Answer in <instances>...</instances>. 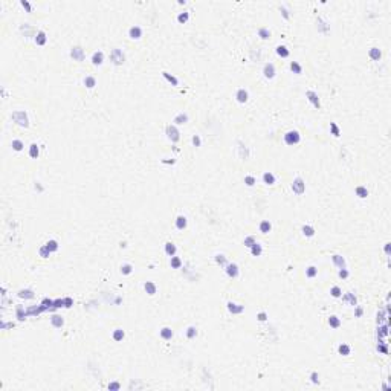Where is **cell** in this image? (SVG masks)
I'll use <instances>...</instances> for the list:
<instances>
[{
	"instance_id": "1",
	"label": "cell",
	"mask_w": 391,
	"mask_h": 391,
	"mask_svg": "<svg viewBox=\"0 0 391 391\" xmlns=\"http://www.w3.org/2000/svg\"><path fill=\"white\" fill-rule=\"evenodd\" d=\"M299 141H301V136H299V133L296 130H290L284 135V142L287 144V145H295V144H298Z\"/></svg>"
},
{
	"instance_id": "2",
	"label": "cell",
	"mask_w": 391,
	"mask_h": 391,
	"mask_svg": "<svg viewBox=\"0 0 391 391\" xmlns=\"http://www.w3.org/2000/svg\"><path fill=\"white\" fill-rule=\"evenodd\" d=\"M110 60H112V63H113V64L119 66V64H122V63H124L125 57H124V54H122V50H121V49H113V50L110 52Z\"/></svg>"
},
{
	"instance_id": "3",
	"label": "cell",
	"mask_w": 391,
	"mask_h": 391,
	"mask_svg": "<svg viewBox=\"0 0 391 391\" xmlns=\"http://www.w3.org/2000/svg\"><path fill=\"white\" fill-rule=\"evenodd\" d=\"M12 119L15 121V124H18V125H22V127H28V125H29L28 116H26L24 112H15V113H12Z\"/></svg>"
},
{
	"instance_id": "4",
	"label": "cell",
	"mask_w": 391,
	"mask_h": 391,
	"mask_svg": "<svg viewBox=\"0 0 391 391\" xmlns=\"http://www.w3.org/2000/svg\"><path fill=\"white\" fill-rule=\"evenodd\" d=\"M292 190H293V193L295 194H303L304 191H306V183H304V180L301 177H296L295 180H293V183H292Z\"/></svg>"
},
{
	"instance_id": "5",
	"label": "cell",
	"mask_w": 391,
	"mask_h": 391,
	"mask_svg": "<svg viewBox=\"0 0 391 391\" xmlns=\"http://www.w3.org/2000/svg\"><path fill=\"white\" fill-rule=\"evenodd\" d=\"M306 96H307V99L313 104V106L316 107V108H320L321 107V103H320V98H318V93L316 92H313V90H307L306 92Z\"/></svg>"
},
{
	"instance_id": "6",
	"label": "cell",
	"mask_w": 391,
	"mask_h": 391,
	"mask_svg": "<svg viewBox=\"0 0 391 391\" xmlns=\"http://www.w3.org/2000/svg\"><path fill=\"white\" fill-rule=\"evenodd\" d=\"M166 135H168V138H170L173 142H177L179 138H180V136H179V130L174 127V125H168V127H166Z\"/></svg>"
},
{
	"instance_id": "7",
	"label": "cell",
	"mask_w": 391,
	"mask_h": 391,
	"mask_svg": "<svg viewBox=\"0 0 391 391\" xmlns=\"http://www.w3.org/2000/svg\"><path fill=\"white\" fill-rule=\"evenodd\" d=\"M129 35L133 40H139L142 37V28L141 26H131L130 29H129Z\"/></svg>"
},
{
	"instance_id": "8",
	"label": "cell",
	"mask_w": 391,
	"mask_h": 391,
	"mask_svg": "<svg viewBox=\"0 0 391 391\" xmlns=\"http://www.w3.org/2000/svg\"><path fill=\"white\" fill-rule=\"evenodd\" d=\"M263 73H264V77L266 78H273L275 77V66H273L272 63H267V64H264V69H263Z\"/></svg>"
},
{
	"instance_id": "9",
	"label": "cell",
	"mask_w": 391,
	"mask_h": 391,
	"mask_svg": "<svg viewBox=\"0 0 391 391\" xmlns=\"http://www.w3.org/2000/svg\"><path fill=\"white\" fill-rule=\"evenodd\" d=\"M71 57L73 60H78V61H83L84 60V52L83 49L80 48V46H77V48H73L71 50Z\"/></svg>"
},
{
	"instance_id": "10",
	"label": "cell",
	"mask_w": 391,
	"mask_h": 391,
	"mask_svg": "<svg viewBox=\"0 0 391 391\" xmlns=\"http://www.w3.org/2000/svg\"><path fill=\"white\" fill-rule=\"evenodd\" d=\"M226 273H228L231 278H235L238 275V266L235 263H229V264L226 266Z\"/></svg>"
},
{
	"instance_id": "11",
	"label": "cell",
	"mask_w": 391,
	"mask_h": 391,
	"mask_svg": "<svg viewBox=\"0 0 391 391\" xmlns=\"http://www.w3.org/2000/svg\"><path fill=\"white\" fill-rule=\"evenodd\" d=\"M103 61H104V54H103L101 50L93 52V55H92V63H93L95 66H99V64H103Z\"/></svg>"
},
{
	"instance_id": "12",
	"label": "cell",
	"mask_w": 391,
	"mask_h": 391,
	"mask_svg": "<svg viewBox=\"0 0 391 391\" xmlns=\"http://www.w3.org/2000/svg\"><path fill=\"white\" fill-rule=\"evenodd\" d=\"M235 98H237L238 103H246V101H248V98H249L248 90H245V89H238L237 93H235Z\"/></svg>"
},
{
	"instance_id": "13",
	"label": "cell",
	"mask_w": 391,
	"mask_h": 391,
	"mask_svg": "<svg viewBox=\"0 0 391 391\" xmlns=\"http://www.w3.org/2000/svg\"><path fill=\"white\" fill-rule=\"evenodd\" d=\"M228 310L231 312V313H241L243 310H245V307L243 306H238V304H235V303H228Z\"/></svg>"
},
{
	"instance_id": "14",
	"label": "cell",
	"mask_w": 391,
	"mask_h": 391,
	"mask_svg": "<svg viewBox=\"0 0 391 391\" xmlns=\"http://www.w3.org/2000/svg\"><path fill=\"white\" fill-rule=\"evenodd\" d=\"M46 34L43 32V31H38L37 32V35H35V43L37 45H40V46H43V45H46Z\"/></svg>"
},
{
	"instance_id": "15",
	"label": "cell",
	"mask_w": 391,
	"mask_h": 391,
	"mask_svg": "<svg viewBox=\"0 0 391 391\" xmlns=\"http://www.w3.org/2000/svg\"><path fill=\"white\" fill-rule=\"evenodd\" d=\"M176 246H174V243H171V241H168V243H165V252H166V255H170V257H174L176 255Z\"/></svg>"
},
{
	"instance_id": "16",
	"label": "cell",
	"mask_w": 391,
	"mask_h": 391,
	"mask_svg": "<svg viewBox=\"0 0 391 391\" xmlns=\"http://www.w3.org/2000/svg\"><path fill=\"white\" fill-rule=\"evenodd\" d=\"M263 182H264L266 185H273V183H275V176H273L272 173L266 171V173L263 174Z\"/></svg>"
},
{
	"instance_id": "17",
	"label": "cell",
	"mask_w": 391,
	"mask_h": 391,
	"mask_svg": "<svg viewBox=\"0 0 391 391\" xmlns=\"http://www.w3.org/2000/svg\"><path fill=\"white\" fill-rule=\"evenodd\" d=\"M380 57H382V52H380V49L378 48H371L370 49V58L374 60V61H379Z\"/></svg>"
},
{
	"instance_id": "18",
	"label": "cell",
	"mask_w": 391,
	"mask_h": 391,
	"mask_svg": "<svg viewBox=\"0 0 391 391\" xmlns=\"http://www.w3.org/2000/svg\"><path fill=\"white\" fill-rule=\"evenodd\" d=\"M332 260H333V263L339 267V269H342V267H345V260H344V257H341V255H333L332 257Z\"/></svg>"
},
{
	"instance_id": "19",
	"label": "cell",
	"mask_w": 391,
	"mask_h": 391,
	"mask_svg": "<svg viewBox=\"0 0 391 391\" xmlns=\"http://www.w3.org/2000/svg\"><path fill=\"white\" fill-rule=\"evenodd\" d=\"M277 55L281 57V58H287L290 55V52H289V49L286 48V46H278L277 48Z\"/></svg>"
},
{
	"instance_id": "20",
	"label": "cell",
	"mask_w": 391,
	"mask_h": 391,
	"mask_svg": "<svg viewBox=\"0 0 391 391\" xmlns=\"http://www.w3.org/2000/svg\"><path fill=\"white\" fill-rule=\"evenodd\" d=\"M176 228L177 229H185L187 228V217L185 215H179L176 219Z\"/></svg>"
},
{
	"instance_id": "21",
	"label": "cell",
	"mask_w": 391,
	"mask_h": 391,
	"mask_svg": "<svg viewBox=\"0 0 391 391\" xmlns=\"http://www.w3.org/2000/svg\"><path fill=\"white\" fill-rule=\"evenodd\" d=\"M162 75H164V78H165L168 83H171L173 86H179V80L176 77H173V75H170L168 72H162Z\"/></svg>"
},
{
	"instance_id": "22",
	"label": "cell",
	"mask_w": 391,
	"mask_h": 391,
	"mask_svg": "<svg viewBox=\"0 0 391 391\" xmlns=\"http://www.w3.org/2000/svg\"><path fill=\"white\" fill-rule=\"evenodd\" d=\"M251 252H252V255H255V257H258V255H261V252H263V249H261V245L260 243H254L252 246H251Z\"/></svg>"
},
{
	"instance_id": "23",
	"label": "cell",
	"mask_w": 391,
	"mask_h": 391,
	"mask_svg": "<svg viewBox=\"0 0 391 391\" xmlns=\"http://www.w3.org/2000/svg\"><path fill=\"white\" fill-rule=\"evenodd\" d=\"M290 71L293 72V73H296V75H301V73H303V67H301L299 63L292 61V63H290Z\"/></svg>"
},
{
	"instance_id": "24",
	"label": "cell",
	"mask_w": 391,
	"mask_h": 391,
	"mask_svg": "<svg viewBox=\"0 0 391 391\" xmlns=\"http://www.w3.org/2000/svg\"><path fill=\"white\" fill-rule=\"evenodd\" d=\"M50 322H52V325H54V327H61V325L64 324L63 318H61V316H58V315H52V318H50Z\"/></svg>"
},
{
	"instance_id": "25",
	"label": "cell",
	"mask_w": 391,
	"mask_h": 391,
	"mask_svg": "<svg viewBox=\"0 0 391 391\" xmlns=\"http://www.w3.org/2000/svg\"><path fill=\"white\" fill-rule=\"evenodd\" d=\"M144 287H145V290H147L148 295H154V293H156V284L151 283V281H147V283L144 284Z\"/></svg>"
},
{
	"instance_id": "26",
	"label": "cell",
	"mask_w": 391,
	"mask_h": 391,
	"mask_svg": "<svg viewBox=\"0 0 391 391\" xmlns=\"http://www.w3.org/2000/svg\"><path fill=\"white\" fill-rule=\"evenodd\" d=\"M271 228H272V225L267 222V220H263L260 223V232H263V234H267L269 231H271Z\"/></svg>"
},
{
	"instance_id": "27",
	"label": "cell",
	"mask_w": 391,
	"mask_h": 391,
	"mask_svg": "<svg viewBox=\"0 0 391 391\" xmlns=\"http://www.w3.org/2000/svg\"><path fill=\"white\" fill-rule=\"evenodd\" d=\"M344 301H347L350 306H355V307H356V303H357V301H356V296L353 295V293H350V292L344 295Z\"/></svg>"
},
{
	"instance_id": "28",
	"label": "cell",
	"mask_w": 391,
	"mask_h": 391,
	"mask_svg": "<svg viewBox=\"0 0 391 391\" xmlns=\"http://www.w3.org/2000/svg\"><path fill=\"white\" fill-rule=\"evenodd\" d=\"M161 336H162L164 339H171V338H173V330H171L170 327H164V329L161 330Z\"/></svg>"
},
{
	"instance_id": "29",
	"label": "cell",
	"mask_w": 391,
	"mask_h": 391,
	"mask_svg": "<svg viewBox=\"0 0 391 391\" xmlns=\"http://www.w3.org/2000/svg\"><path fill=\"white\" fill-rule=\"evenodd\" d=\"M84 84H86V87H89V89H93V87L96 86L95 77H86V78H84Z\"/></svg>"
},
{
	"instance_id": "30",
	"label": "cell",
	"mask_w": 391,
	"mask_h": 391,
	"mask_svg": "<svg viewBox=\"0 0 391 391\" xmlns=\"http://www.w3.org/2000/svg\"><path fill=\"white\" fill-rule=\"evenodd\" d=\"M338 351H339V355L348 356V355H350V345H347V344H341V345L338 347Z\"/></svg>"
},
{
	"instance_id": "31",
	"label": "cell",
	"mask_w": 391,
	"mask_h": 391,
	"mask_svg": "<svg viewBox=\"0 0 391 391\" xmlns=\"http://www.w3.org/2000/svg\"><path fill=\"white\" fill-rule=\"evenodd\" d=\"M329 324H330V327H333V329H338V327L341 325V320H339L338 316L333 315V316L329 318Z\"/></svg>"
},
{
	"instance_id": "32",
	"label": "cell",
	"mask_w": 391,
	"mask_h": 391,
	"mask_svg": "<svg viewBox=\"0 0 391 391\" xmlns=\"http://www.w3.org/2000/svg\"><path fill=\"white\" fill-rule=\"evenodd\" d=\"M303 234H304L306 237H313V235H315V229H313L312 226L304 225L303 226Z\"/></svg>"
},
{
	"instance_id": "33",
	"label": "cell",
	"mask_w": 391,
	"mask_h": 391,
	"mask_svg": "<svg viewBox=\"0 0 391 391\" xmlns=\"http://www.w3.org/2000/svg\"><path fill=\"white\" fill-rule=\"evenodd\" d=\"M29 156H31L32 159H37V157H38V145H37V144H31V147H29Z\"/></svg>"
},
{
	"instance_id": "34",
	"label": "cell",
	"mask_w": 391,
	"mask_h": 391,
	"mask_svg": "<svg viewBox=\"0 0 391 391\" xmlns=\"http://www.w3.org/2000/svg\"><path fill=\"white\" fill-rule=\"evenodd\" d=\"M46 248L50 251V252H55V251H58V243H57V240H49L48 243L45 245Z\"/></svg>"
},
{
	"instance_id": "35",
	"label": "cell",
	"mask_w": 391,
	"mask_h": 391,
	"mask_svg": "<svg viewBox=\"0 0 391 391\" xmlns=\"http://www.w3.org/2000/svg\"><path fill=\"white\" fill-rule=\"evenodd\" d=\"M170 264H171V267H173V269H179V267L182 266V260H180L179 257H171Z\"/></svg>"
},
{
	"instance_id": "36",
	"label": "cell",
	"mask_w": 391,
	"mask_h": 391,
	"mask_svg": "<svg viewBox=\"0 0 391 391\" xmlns=\"http://www.w3.org/2000/svg\"><path fill=\"white\" fill-rule=\"evenodd\" d=\"M356 194H357L361 199H364V197H367L368 196V190L365 187H357V188H356Z\"/></svg>"
},
{
	"instance_id": "37",
	"label": "cell",
	"mask_w": 391,
	"mask_h": 391,
	"mask_svg": "<svg viewBox=\"0 0 391 391\" xmlns=\"http://www.w3.org/2000/svg\"><path fill=\"white\" fill-rule=\"evenodd\" d=\"M23 147H24V145H23V142H22L20 139H14V141H12V148H14L15 151H22V150H23Z\"/></svg>"
},
{
	"instance_id": "38",
	"label": "cell",
	"mask_w": 391,
	"mask_h": 391,
	"mask_svg": "<svg viewBox=\"0 0 391 391\" xmlns=\"http://www.w3.org/2000/svg\"><path fill=\"white\" fill-rule=\"evenodd\" d=\"M188 121V116L187 115H183V113H179L177 116L174 118V124H185Z\"/></svg>"
},
{
	"instance_id": "39",
	"label": "cell",
	"mask_w": 391,
	"mask_h": 391,
	"mask_svg": "<svg viewBox=\"0 0 391 391\" xmlns=\"http://www.w3.org/2000/svg\"><path fill=\"white\" fill-rule=\"evenodd\" d=\"M258 35H260L261 38H264V40H266V38H269V37H271V31H269L267 28H260V29H258Z\"/></svg>"
},
{
	"instance_id": "40",
	"label": "cell",
	"mask_w": 391,
	"mask_h": 391,
	"mask_svg": "<svg viewBox=\"0 0 391 391\" xmlns=\"http://www.w3.org/2000/svg\"><path fill=\"white\" fill-rule=\"evenodd\" d=\"M316 273H318V269L315 267V266H310L306 269V275H307L309 278H313V277H316Z\"/></svg>"
},
{
	"instance_id": "41",
	"label": "cell",
	"mask_w": 391,
	"mask_h": 391,
	"mask_svg": "<svg viewBox=\"0 0 391 391\" xmlns=\"http://www.w3.org/2000/svg\"><path fill=\"white\" fill-rule=\"evenodd\" d=\"M18 296H20V298H34V292H32V290H29V289H26V290H20V292H18Z\"/></svg>"
},
{
	"instance_id": "42",
	"label": "cell",
	"mask_w": 391,
	"mask_h": 391,
	"mask_svg": "<svg viewBox=\"0 0 391 391\" xmlns=\"http://www.w3.org/2000/svg\"><path fill=\"white\" fill-rule=\"evenodd\" d=\"M113 339H115V341H121V339H124V330L116 329V330L113 332Z\"/></svg>"
},
{
	"instance_id": "43",
	"label": "cell",
	"mask_w": 391,
	"mask_h": 391,
	"mask_svg": "<svg viewBox=\"0 0 391 391\" xmlns=\"http://www.w3.org/2000/svg\"><path fill=\"white\" fill-rule=\"evenodd\" d=\"M131 271H133V266H131V264H129V263H127V264H122V266H121V272L124 273V275H129V273H131Z\"/></svg>"
},
{
	"instance_id": "44",
	"label": "cell",
	"mask_w": 391,
	"mask_h": 391,
	"mask_svg": "<svg viewBox=\"0 0 391 391\" xmlns=\"http://www.w3.org/2000/svg\"><path fill=\"white\" fill-rule=\"evenodd\" d=\"M330 293H332V296L333 298H339V296L342 295V290L338 287V286H335V287H332V290H330Z\"/></svg>"
},
{
	"instance_id": "45",
	"label": "cell",
	"mask_w": 391,
	"mask_h": 391,
	"mask_svg": "<svg viewBox=\"0 0 391 391\" xmlns=\"http://www.w3.org/2000/svg\"><path fill=\"white\" fill-rule=\"evenodd\" d=\"M188 18H190V14H188V12H180V14L177 15V20L180 22V23H185Z\"/></svg>"
},
{
	"instance_id": "46",
	"label": "cell",
	"mask_w": 391,
	"mask_h": 391,
	"mask_svg": "<svg viewBox=\"0 0 391 391\" xmlns=\"http://www.w3.org/2000/svg\"><path fill=\"white\" fill-rule=\"evenodd\" d=\"M196 335H197V329H196V327H188V330H187V338L193 339Z\"/></svg>"
},
{
	"instance_id": "47",
	"label": "cell",
	"mask_w": 391,
	"mask_h": 391,
	"mask_svg": "<svg viewBox=\"0 0 391 391\" xmlns=\"http://www.w3.org/2000/svg\"><path fill=\"white\" fill-rule=\"evenodd\" d=\"M255 182H257V180H255L254 176H246V177H245V183H246L248 187H254V185H255Z\"/></svg>"
},
{
	"instance_id": "48",
	"label": "cell",
	"mask_w": 391,
	"mask_h": 391,
	"mask_svg": "<svg viewBox=\"0 0 391 391\" xmlns=\"http://www.w3.org/2000/svg\"><path fill=\"white\" fill-rule=\"evenodd\" d=\"M330 130H332V133H333V136H339V129H338V125L335 124V122H330Z\"/></svg>"
},
{
	"instance_id": "49",
	"label": "cell",
	"mask_w": 391,
	"mask_h": 391,
	"mask_svg": "<svg viewBox=\"0 0 391 391\" xmlns=\"http://www.w3.org/2000/svg\"><path fill=\"white\" fill-rule=\"evenodd\" d=\"M378 350H379L380 353H383V355H387V353H388V348H387V345H385V344H382V342L378 344Z\"/></svg>"
},
{
	"instance_id": "50",
	"label": "cell",
	"mask_w": 391,
	"mask_h": 391,
	"mask_svg": "<svg viewBox=\"0 0 391 391\" xmlns=\"http://www.w3.org/2000/svg\"><path fill=\"white\" fill-rule=\"evenodd\" d=\"M254 243H255V237H252V235H251V237H246V238H245V245H246L248 248H251V246H252Z\"/></svg>"
},
{
	"instance_id": "51",
	"label": "cell",
	"mask_w": 391,
	"mask_h": 391,
	"mask_svg": "<svg viewBox=\"0 0 391 391\" xmlns=\"http://www.w3.org/2000/svg\"><path fill=\"white\" fill-rule=\"evenodd\" d=\"M348 275H350V272L345 269V267H342V269H339V278H348Z\"/></svg>"
},
{
	"instance_id": "52",
	"label": "cell",
	"mask_w": 391,
	"mask_h": 391,
	"mask_svg": "<svg viewBox=\"0 0 391 391\" xmlns=\"http://www.w3.org/2000/svg\"><path fill=\"white\" fill-rule=\"evenodd\" d=\"M49 254H50V251H49L46 246L40 248V255H41V257H45V258H46V257H49Z\"/></svg>"
},
{
	"instance_id": "53",
	"label": "cell",
	"mask_w": 391,
	"mask_h": 391,
	"mask_svg": "<svg viewBox=\"0 0 391 391\" xmlns=\"http://www.w3.org/2000/svg\"><path fill=\"white\" fill-rule=\"evenodd\" d=\"M191 141H193V144H194V145H196V147H200L202 141H200V136H199V135H194V136H193V139H191Z\"/></svg>"
},
{
	"instance_id": "54",
	"label": "cell",
	"mask_w": 391,
	"mask_h": 391,
	"mask_svg": "<svg viewBox=\"0 0 391 391\" xmlns=\"http://www.w3.org/2000/svg\"><path fill=\"white\" fill-rule=\"evenodd\" d=\"M54 307H55V309H57V307H64V299H61V298L55 299V301H54Z\"/></svg>"
},
{
	"instance_id": "55",
	"label": "cell",
	"mask_w": 391,
	"mask_h": 391,
	"mask_svg": "<svg viewBox=\"0 0 391 391\" xmlns=\"http://www.w3.org/2000/svg\"><path fill=\"white\" fill-rule=\"evenodd\" d=\"M22 6H23L24 9L28 12H31L32 11V8H31V5H29V2H26V0H22Z\"/></svg>"
},
{
	"instance_id": "56",
	"label": "cell",
	"mask_w": 391,
	"mask_h": 391,
	"mask_svg": "<svg viewBox=\"0 0 391 391\" xmlns=\"http://www.w3.org/2000/svg\"><path fill=\"white\" fill-rule=\"evenodd\" d=\"M215 261H217V263H220V264H225V263H226L225 255H215Z\"/></svg>"
},
{
	"instance_id": "57",
	"label": "cell",
	"mask_w": 391,
	"mask_h": 391,
	"mask_svg": "<svg viewBox=\"0 0 391 391\" xmlns=\"http://www.w3.org/2000/svg\"><path fill=\"white\" fill-rule=\"evenodd\" d=\"M318 378H320V376H318V373H316V371H313V373H312V376H310V379H312L313 383H318V382H320Z\"/></svg>"
},
{
	"instance_id": "58",
	"label": "cell",
	"mask_w": 391,
	"mask_h": 391,
	"mask_svg": "<svg viewBox=\"0 0 391 391\" xmlns=\"http://www.w3.org/2000/svg\"><path fill=\"white\" fill-rule=\"evenodd\" d=\"M266 320H267V313H266V312H260V313H258V321L263 322V321H266Z\"/></svg>"
},
{
	"instance_id": "59",
	"label": "cell",
	"mask_w": 391,
	"mask_h": 391,
	"mask_svg": "<svg viewBox=\"0 0 391 391\" xmlns=\"http://www.w3.org/2000/svg\"><path fill=\"white\" fill-rule=\"evenodd\" d=\"M73 304V299L72 298H64V307H71Z\"/></svg>"
},
{
	"instance_id": "60",
	"label": "cell",
	"mask_w": 391,
	"mask_h": 391,
	"mask_svg": "<svg viewBox=\"0 0 391 391\" xmlns=\"http://www.w3.org/2000/svg\"><path fill=\"white\" fill-rule=\"evenodd\" d=\"M108 390H119V383H116V382H115V383H110V385H108Z\"/></svg>"
},
{
	"instance_id": "61",
	"label": "cell",
	"mask_w": 391,
	"mask_h": 391,
	"mask_svg": "<svg viewBox=\"0 0 391 391\" xmlns=\"http://www.w3.org/2000/svg\"><path fill=\"white\" fill-rule=\"evenodd\" d=\"M362 312H364V310H362V307H356V312H355L356 316H361V315H362Z\"/></svg>"
},
{
	"instance_id": "62",
	"label": "cell",
	"mask_w": 391,
	"mask_h": 391,
	"mask_svg": "<svg viewBox=\"0 0 391 391\" xmlns=\"http://www.w3.org/2000/svg\"><path fill=\"white\" fill-rule=\"evenodd\" d=\"M281 12H283L284 18H289V14H287V9H286V8H281Z\"/></svg>"
},
{
	"instance_id": "63",
	"label": "cell",
	"mask_w": 391,
	"mask_h": 391,
	"mask_svg": "<svg viewBox=\"0 0 391 391\" xmlns=\"http://www.w3.org/2000/svg\"><path fill=\"white\" fill-rule=\"evenodd\" d=\"M385 252H387V254H390V243H387V246H385Z\"/></svg>"
}]
</instances>
